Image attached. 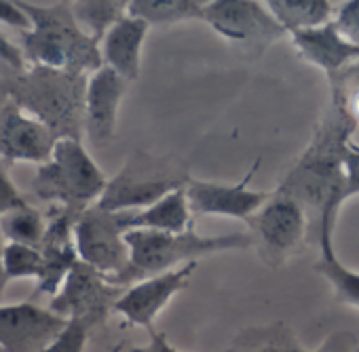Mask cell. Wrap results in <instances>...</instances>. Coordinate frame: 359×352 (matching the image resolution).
<instances>
[{
  "label": "cell",
  "instance_id": "cell-1",
  "mask_svg": "<svg viewBox=\"0 0 359 352\" xmlns=\"http://www.w3.org/2000/svg\"><path fill=\"white\" fill-rule=\"evenodd\" d=\"M359 122L340 106L327 104L313 137L285 178L273 190L292 199L306 218V243L334 247V224L346 195L344 160L353 146L351 137Z\"/></svg>",
  "mask_w": 359,
  "mask_h": 352
},
{
  "label": "cell",
  "instance_id": "cell-2",
  "mask_svg": "<svg viewBox=\"0 0 359 352\" xmlns=\"http://www.w3.org/2000/svg\"><path fill=\"white\" fill-rule=\"evenodd\" d=\"M20 5L32 22V30L22 36V51L28 66L85 76L104 68L100 43L79 28L72 3Z\"/></svg>",
  "mask_w": 359,
  "mask_h": 352
},
{
  "label": "cell",
  "instance_id": "cell-3",
  "mask_svg": "<svg viewBox=\"0 0 359 352\" xmlns=\"http://www.w3.org/2000/svg\"><path fill=\"white\" fill-rule=\"evenodd\" d=\"M125 243L129 247V266L114 279H108L112 285L123 289L144 279L175 270L177 264L184 266L189 262H197L203 255L254 247L250 234L231 232L218 237H201L193 228L187 232L127 230Z\"/></svg>",
  "mask_w": 359,
  "mask_h": 352
},
{
  "label": "cell",
  "instance_id": "cell-4",
  "mask_svg": "<svg viewBox=\"0 0 359 352\" xmlns=\"http://www.w3.org/2000/svg\"><path fill=\"white\" fill-rule=\"evenodd\" d=\"M85 74L30 66L18 74L9 89L13 99L30 116L47 125L57 139H83L85 133Z\"/></svg>",
  "mask_w": 359,
  "mask_h": 352
},
{
  "label": "cell",
  "instance_id": "cell-5",
  "mask_svg": "<svg viewBox=\"0 0 359 352\" xmlns=\"http://www.w3.org/2000/svg\"><path fill=\"white\" fill-rule=\"evenodd\" d=\"M191 180L189 162L180 156H156L135 148L121 171L108 180V186L95 205L112 213L142 211L171 192L184 190Z\"/></svg>",
  "mask_w": 359,
  "mask_h": 352
},
{
  "label": "cell",
  "instance_id": "cell-6",
  "mask_svg": "<svg viewBox=\"0 0 359 352\" xmlns=\"http://www.w3.org/2000/svg\"><path fill=\"white\" fill-rule=\"evenodd\" d=\"M108 186L106 175L79 139H60L49 162L36 167L32 195L49 205L87 209Z\"/></svg>",
  "mask_w": 359,
  "mask_h": 352
},
{
  "label": "cell",
  "instance_id": "cell-7",
  "mask_svg": "<svg viewBox=\"0 0 359 352\" xmlns=\"http://www.w3.org/2000/svg\"><path fill=\"white\" fill-rule=\"evenodd\" d=\"M245 224L260 260L271 268L285 264L306 243L309 226L302 209L292 199L275 192Z\"/></svg>",
  "mask_w": 359,
  "mask_h": 352
},
{
  "label": "cell",
  "instance_id": "cell-8",
  "mask_svg": "<svg viewBox=\"0 0 359 352\" xmlns=\"http://www.w3.org/2000/svg\"><path fill=\"white\" fill-rule=\"evenodd\" d=\"M205 24L218 36L252 51H264L287 36L266 3L256 0H210L205 3Z\"/></svg>",
  "mask_w": 359,
  "mask_h": 352
},
{
  "label": "cell",
  "instance_id": "cell-9",
  "mask_svg": "<svg viewBox=\"0 0 359 352\" xmlns=\"http://www.w3.org/2000/svg\"><path fill=\"white\" fill-rule=\"evenodd\" d=\"M74 245L79 260L106 279H114L129 266V247L118 213L97 205L81 211L74 224Z\"/></svg>",
  "mask_w": 359,
  "mask_h": 352
},
{
  "label": "cell",
  "instance_id": "cell-10",
  "mask_svg": "<svg viewBox=\"0 0 359 352\" xmlns=\"http://www.w3.org/2000/svg\"><path fill=\"white\" fill-rule=\"evenodd\" d=\"M123 291V287L112 285L104 274L79 262L47 308L64 318H79L95 327L114 312V304Z\"/></svg>",
  "mask_w": 359,
  "mask_h": 352
},
{
  "label": "cell",
  "instance_id": "cell-11",
  "mask_svg": "<svg viewBox=\"0 0 359 352\" xmlns=\"http://www.w3.org/2000/svg\"><path fill=\"white\" fill-rule=\"evenodd\" d=\"M68 318L32 302L0 304V352H43Z\"/></svg>",
  "mask_w": 359,
  "mask_h": 352
},
{
  "label": "cell",
  "instance_id": "cell-12",
  "mask_svg": "<svg viewBox=\"0 0 359 352\" xmlns=\"http://www.w3.org/2000/svg\"><path fill=\"white\" fill-rule=\"evenodd\" d=\"M45 216H47V232L39 247L43 255V272L36 281V293L55 297L70 270L81 262L74 245V224L81 211L51 205Z\"/></svg>",
  "mask_w": 359,
  "mask_h": 352
},
{
  "label": "cell",
  "instance_id": "cell-13",
  "mask_svg": "<svg viewBox=\"0 0 359 352\" xmlns=\"http://www.w3.org/2000/svg\"><path fill=\"white\" fill-rule=\"evenodd\" d=\"M57 141L47 125L22 110L13 99L0 104V158L41 167L51 160Z\"/></svg>",
  "mask_w": 359,
  "mask_h": 352
},
{
  "label": "cell",
  "instance_id": "cell-14",
  "mask_svg": "<svg viewBox=\"0 0 359 352\" xmlns=\"http://www.w3.org/2000/svg\"><path fill=\"white\" fill-rule=\"evenodd\" d=\"M258 167L260 158L252 164L250 173L239 184H218L193 178L184 188L193 216H224L248 222L256 211L262 209V205L271 197V192H256L248 188Z\"/></svg>",
  "mask_w": 359,
  "mask_h": 352
},
{
  "label": "cell",
  "instance_id": "cell-15",
  "mask_svg": "<svg viewBox=\"0 0 359 352\" xmlns=\"http://www.w3.org/2000/svg\"><path fill=\"white\" fill-rule=\"evenodd\" d=\"M197 270V262H189L175 270H169L165 274L144 279L123 291L118 302L114 304V312L127 318L131 325L146 327L148 331L152 329L154 316L167 306V302L189 287L191 276Z\"/></svg>",
  "mask_w": 359,
  "mask_h": 352
},
{
  "label": "cell",
  "instance_id": "cell-16",
  "mask_svg": "<svg viewBox=\"0 0 359 352\" xmlns=\"http://www.w3.org/2000/svg\"><path fill=\"white\" fill-rule=\"evenodd\" d=\"M125 91L127 80L106 66L89 76L85 95V133L95 146H106L114 139L118 106Z\"/></svg>",
  "mask_w": 359,
  "mask_h": 352
},
{
  "label": "cell",
  "instance_id": "cell-17",
  "mask_svg": "<svg viewBox=\"0 0 359 352\" xmlns=\"http://www.w3.org/2000/svg\"><path fill=\"white\" fill-rule=\"evenodd\" d=\"M148 24L125 15L102 41V59L104 66L114 70L123 80L133 83L140 76L142 64V47L148 34Z\"/></svg>",
  "mask_w": 359,
  "mask_h": 352
},
{
  "label": "cell",
  "instance_id": "cell-18",
  "mask_svg": "<svg viewBox=\"0 0 359 352\" xmlns=\"http://www.w3.org/2000/svg\"><path fill=\"white\" fill-rule=\"evenodd\" d=\"M290 38L302 59L315 64L325 74H334L351 62L359 59V45L344 41L332 22L317 30L292 34Z\"/></svg>",
  "mask_w": 359,
  "mask_h": 352
},
{
  "label": "cell",
  "instance_id": "cell-19",
  "mask_svg": "<svg viewBox=\"0 0 359 352\" xmlns=\"http://www.w3.org/2000/svg\"><path fill=\"white\" fill-rule=\"evenodd\" d=\"M193 211L187 201V192L177 190L163 201L142 211L118 213L123 230H158V232H187L193 228Z\"/></svg>",
  "mask_w": 359,
  "mask_h": 352
},
{
  "label": "cell",
  "instance_id": "cell-20",
  "mask_svg": "<svg viewBox=\"0 0 359 352\" xmlns=\"http://www.w3.org/2000/svg\"><path fill=\"white\" fill-rule=\"evenodd\" d=\"M266 7L287 36L327 26L336 11L330 0H269Z\"/></svg>",
  "mask_w": 359,
  "mask_h": 352
},
{
  "label": "cell",
  "instance_id": "cell-21",
  "mask_svg": "<svg viewBox=\"0 0 359 352\" xmlns=\"http://www.w3.org/2000/svg\"><path fill=\"white\" fill-rule=\"evenodd\" d=\"M127 15L148 26H167L180 22H205L203 0H131Z\"/></svg>",
  "mask_w": 359,
  "mask_h": 352
},
{
  "label": "cell",
  "instance_id": "cell-22",
  "mask_svg": "<svg viewBox=\"0 0 359 352\" xmlns=\"http://www.w3.org/2000/svg\"><path fill=\"white\" fill-rule=\"evenodd\" d=\"M127 5L123 0H76L72 15L79 28L102 45L104 36L127 15Z\"/></svg>",
  "mask_w": 359,
  "mask_h": 352
},
{
  "label": "cell",
  "instance_id": "cell-23",
  "mask_svg": "<svg viewBox=\"0 0 359 352\" xmlns=\"http://www.w3.org/2000/svg\"><path fill=\"white\" fill-rule=\"evenodd\" d=\"M0 232H3L7 243L39 249L47 232V216H43L32 205L24 203L22 207H15L0 218Z\"/></svg>",
  "mask_w": 359,
  "mask_h": 352
},
{
  "label": "cell",
  "instance_id": "cell-24",
  "mask_svg": "<svg viewBox=\"0 0 359 352\" xmlns=\"http://www.w3.org/2000/svg\"><path fill=\"white\" fill-rule=\"evenodd\" d=\"M231 352H306L283 323L254 327L237 335Z\"/></svg>",
  "mask_w": 359,
  "mask_h": 352
},
{
  "label": "cell",
  "instance_id": "cell-25",
  "mask_svg": "<svg viewBox=\"0 0 359 352\" xmlns=\"http://www.w3.org/2000/svg\"><path fill=\"white\" fill-rule=\"evenodd\" d=\"M315 270L330 281L338 300L359 308V272L348 270L334 253V247L319 249V260L315 262Z\"/></svg>",
  "mask_w": 359,
  "mask_h": 352
},
{
  "label": "cell",
  "instance_id": "cell-26",
  "mask_svg": "<svg viewBox=\"0 0 359 352\" xmlns=\"http://www.w3.org/2000/svg\"><path fill=\"white\" fill-rule=\"evenodd\" d=\"M43 272V255L41 249L7 243L5 245V274L7 281L13 279H36Z\"/></svg>",
  "mask_w": 359,
  "mask_h": 352
},
{
  "label": "cell",
  "instance_id": "cell-27",
  "mask_svg": "<svg viewBox=\"0 0 359 352\" xmlns=\"http://www.w3.org/2000/svg\"><path fill=\"white\" fill-rule=\"evenodd\" d=\"M330 83V104L346 110L359 97V59L340 68L334 74H327Z\"/></svg>",
  "mask_w": 359,
  "mask_h": 352
},
{
  "label": "cell",
  "instance_id": "cell-28",
  "mask_svg": "<svg viewBox=\"0 0 359 352\" xmlns=\"http://www.w3.org/2000/svg\"><path fill=\"white\" fill-rule=\"evenodd\" d=\"M91 329L93 327L85 321L68 318L62 333L43 352H85V344H87Z\"/></svg>",
  "mask_w": 359,
  "mask_h": 352
},
{
  "label": "cell",
  "instance_id": "cell-29",
  "mask_svg": "<svg viewBox=\"0 0 359 352\" xmlns=\"http://www.w3.org/2000/svg\"><path fill=\"white\" fill-rule=\"evenodd\" d=\"M332 24L344 41L359 45V0L338 3Z\"/></svg>",
  "mask_w": 359,
  "mask_h": 352
},
{
  "label": "cell",
  "instance_id": "cell-30",
  "mask_svg": "<svg viewBox=\"0 0 359 352\" xmlns=\"http://www.w3.org/2000/svg\"><path fill=\"white\" fill-rule=\"evenodd\" d=\"M0 24L11 26L18 32H24V34L32 30V22L26 15V11L22 9L20 3H5V0H0Z\"/></svg>",
  "mask_w": 359,
  "mask_h": 352
},
{
  "label": "cell",
  "instance_id": "cell-31",
  "mask_svg": "<svg viewBox=\"0 0 359 352\" xmlns=\"http://www.w3.org/2000/svg\"><path fill=\"white\" fill-rule=\"evenodd\" d=\"M0 62L7 64L9 68H13L18 74L26 72L30 66L26 62V55L22 51V47H18L13 41H9L3 32H0Z\"/></svg>",
  "mask_w": 359,
  "mask_h": 352
},
{
  "label": "cell",
  "instance_id": "cell-32",
  "mask_svg": "<svg viewBox=\"0 0 359 352\" xmlns=\"http://www.w3.org/2000/svg\"><path fill=\"white\" fill-rule=\"evenodd\" d=\"M26 201L22 199V195L18 192V188L13 186V182L9 180V175L5 173V169L0 167V218L5 213H9L15 207H22Z\"/></svg>",
  "mask_w": 359,
  "mask_h": 352
},
{
  "label": "cell",
  "instance_id": "cell-33",
  "mask_svg": "<svg viewBox=\"0 0 359 352\" xmlns=\"http://www.w3.org/2000/svg\"><path fill=\"white\" fill-rule=\"evenodd\" d=\"M344 173H346V195L355 197L359 195V146H351L346 160H344Z\"/></svg>",
  "mask_w": 359,
  "mask_h": 352
},
{
  "label": "cell",
  "instance_id": "cell-34",
  "mask_svg": "<svg viewBox=\"0 0 359 352\" xmlns=\"http://www.w3.org/2000/svg\"><path fill=\"white\" fill-rule=\"evenodd\" d=\"M317 352H357V342L351 333H332Z\"/></svg>",
  "mask_w": 359,
  "mask_h": 352
},
{
  "label": "cell",
  "instance_id": "cell-35",
  "mask_svg": "<svg viewBox=\"0 0 359 352\" xmlns=\"http://www.w3.org/2000/svg\"><path fill=\"white\" fill-rule=\"evenodd\" d=\"M123 352H180L175 346L169 344L165 333L158 331H150V339L144 346H131V348H123Z\"/></svg>",
  "mask_w": 359,
  "mask_h": 352
},
{
  "label": "cell",
  "instance_id": "cell-36",
  "mask_svg": "<svg viewBox=\"0 0 359 352\" xmlns=\"http://www.w3.org/2000/svg\"><path fill=\"white\" fill-rule=\"evenodd\" d=\"M5 245H7V241H5L3 232H0V293H3L5 283H7V274H5Z\"/></svg>",
  "mask_w": 359,
  "mask_h": 352
},
{
  "label": "cell",
  "instance_id": "cell-37",
  "mask_svg": "<svg viewBox=\"0 0 359 352\" xmlns=\"http://www.w3.org/2000/svg\"><path fill=\"white\" fill-rule=\"evenodd\" d=\"M112 352H123V346H116V348H114Z\"/></svg>",
  "mask_w": 359,
  "mask_h": 352
}]
</instances>
